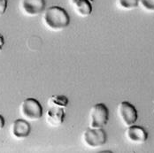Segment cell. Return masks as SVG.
<instances>
[{"mask_svg":"<svg viewBox=\"0 0 154 153\" xmlns=\"http://www.w3.org/2000/svg\"><path fill=\"white\" fill-rule=\"evenodd\" d=\"M116 5L121 10L131 11L138 7V0H116Z\"/></svg>","mask_w":154,"mask_h":153,"instance_id":"7c38bea8","label":"cell"},{"mask_svg":"<svg viewBox=\"0 0 154 153\" xmlns=\"http://www.w3.org/2000/svg\"><path fill=\"white\" fill-rule=\"evenodd\" d=\"M68 98L63 95H53L50 96L47 100V105L49 107L66 108L68 106Z\"/></svg>","mask_w":154,"mask_h":153,"instance_id":"8fae6325","label":"cell"},{"mask_svg":"<svg viewBox=\"0 0 154 153\" xmlns=\"http://www.w3.org/2000/svg\"><path fill=\"white\" fill-rule=\"evenodd\" d=\"M117 113L122 123L127 127L134 125L138 118L137 111L136 107L127 101H123L118 105Z\"/></svg>","mask_w":154,"mask_h":153,"instance_id":"5b68a950","label":"cell"},{"mask_svg":"<svg viewBox=\"0 0 154 153\" xmlns=\"http://www.w3.org/2000/svg\"><path fill=\"white\" fill-rule=\"evenodd\" d=\"M20 114L28 121H37L43 117V107L35 98L29 97L20 105Z\"/></svg>","mask_w":154,"mask_h":153,"instance_id":"7a4b0ae2","label":"cell"},{"mask_svg":"<svg viewBox=\"0 0 154 153\" xmlns=\"http://www.w3.org/2000/svg\"><path fill=\"white\" fill-rule=\"evenodd\" d=\"M30 124L24 119L15 120L10 126V134L15 140H24L29 136Z\"/></svg>","mask_w":154,"mask_h":153,"instance_id":"52a82bcc","label":"cell"},{"mask_svg":"<svg viewBox=\"0 0 154 153\" xmlns=\"http://www.w3.org/2000/svg\"><path fill=\"white\" fill-rule=\"evenodd\" d=\"M5 119H4V117L2 116V115H0V130L1 129H3L4 128V127H5Z\"/></svg>","mask_w":154,"mask_h":153,"instance_id":"2e32d148","label":"cell"},{"mask_svg":"<svg viewBox=\"0 0 154 153\" xmlns=\"http://www.w3.org/2000/svg\"><path fill=\"white\" fill-rule=\"evenodd\" d=\"M4 45H5V39H4V36L0 34V51L3 50Z\"/></svg>","mask_w":154,"mask_h":153,"instance_id":"9a60e30c","label":"cell"},{"mask_svg":"<svg viewBox=\"0 0 154 153\" xmlns=\"http://www.w3.org/2000/svg\"><path fill=\"white\" fill-rule=\"evenodd\" d=\"M107 136L103 128H87L82 135V142L86 147L91 149L100 148L106 144Z\"/></svg>","mask_w":154,"mask_h":153,"instance_id":"277c9868","label":"cell"},{"mask_svg":"<svg viewBox=\"0 0 154 153\" xmlns=\"http://www.w3.org/2000/svg\"><path fill=\"white\" fill-rule=\"evenodd\" d=\"M92 4L90 0H78L72 5V6L77 15L82 18H87L92 13Z\"/></svg>","mask_w":154,"mask_h":153,"instance_id":"30bf717a","label":"cell"},{"mask_svg":"<svg viewBox=\"0 0 154 153\" xmlns=\"http://www.w3.org/2000/svg\"><path fill=\"white\" fill-rule=\"evenodd\" d=\"M138 7L147 13H154V0H138Z\"/></svg>","mask_w":154,"mask_h":153,"instance_id":"4fadbf2b","label":"cell"},{"mask_svg":"<svg viewBox=\"0 0 154 153\" xmlns=\"http://www.w3.org/2000/svg\"><path fill=\"white\" fill-rule=\"evenodd\" d=\"M68 1H69V4L72 5L74 3H75V2H76V1H78V0H68ZM90 1H91V2H92V3L94 2V0H90Z\"/></svg>","mask_w":154,"mask_h":153,"instance_id":"e0dca14e","label":"cell"},{"mask_svg":"<svg viewBox=\"0 0 154 153\" xmlns=\"http://www.w3.org/2000/svg\"><path fill=\"white\" fill-rule=\"evenodd\" d=\"M109 120V110L107 106L103 104H96L90 110L89 113V127L103 128Z\"/></svg>","mask_w":154,"mask_h":153,"instance_id":"3957f363","label":"cell"},{"mask_svg":"<svg viewBox=\"0 0 154 153\" xmlns=\"http://www.w3.org/2000/svg\"><path fill=\"white\" fill-rule=\"evenodd\" d=\"M7 0H0V17L5 14L7 9Z\"/></svg>","mask_w":154,"mask_h":153,"instance_id":"5bb4252c","label":"cell"},{"mask_svg":"<svg viewBox=\"0 0 154 153\" xmlns=\"http://www.w3.org/2000/svg\"><path fill=\"white\" fill-rule=\"evenodd\" d=\"M42 22L48 30L59 32L68 27L70 24V16L60 6L52 5L44 11Z\"/></svg>","mask_w":154,"mask_h":153,"instance_id":"6da1fadb","label":"cell"},{"mask_svg":"<svg viewBox=\"0 0 154 153\" xmlns=\"http://www.w3.org/2000/svg\"><path fill=\"white\" fill-rule=\"evenodd\" d=\"M19 9L26 17L40 15L45 9V0H20Z\"/></svg>","mask_w":154,"mask_h":153,"instance_id":"8992f818","label":"cell"},{"mask_svg":"<svg viewBox=\"0 0 154 153\" xmlns=\"http://www.w3.org/2000/svg\"><path fill=\"white\" fill-rule=\"evenodd\" d=\"M65 117H66L65 108L49 107L45 113L46 123L52 127H57L60 126L65 121Z\"/></svg>","mask_w":154,"mask_h":153,"instance_id":"9c48e42d","label":"cell"},{"mask_svg":"<svg viewBox=\"0 0 154 153\" xmlns=\"http://www.w3.org/2000/svg\"><path fill=\"white\" fill-rule=\"evenodd\" d=\"M125 137L131 143L142 144L147 141L148 133L143 127L134 124L127 127L125 131Z\"/></svg>","mask_w":154,"mask_h":153,"instance_id":"ba28073f","label":"cell"}]
</instances>
